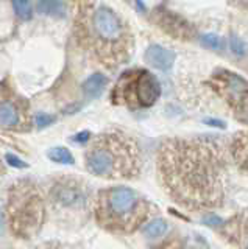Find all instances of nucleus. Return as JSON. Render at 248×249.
Returning a JSON list of instances; mask_svg holds the SVG:
<instances>
[{
    "instance_id": "412c9836",
    "label": "nucleus",
    "mask_w": 248,
    "mask_h": 249,
    "mask_svg": "<svg viewBox=\"0 0 248 249\" xmlns=\"http://www.w3.org/2000/svg\"><path fill=\"white\" fill-rule=\"evenodd\" d=\"M5 159H6V162L10 163L11 167H16V168H27V162H24L22 159H19L18 156H14V154H6L5 156Z\"/></svg>"
},
{
    "instance_id": "39448f33",
    "label": "nucleus",
    "mask_w": 248,
    "mask_h": 249,
    "mask_svg": "<svg viewBox=\"0 0 248 249\" xmlns=\"http://www.w3.org/2000/svg\"><path fill=\"white\" fill-rule=\"evenodd\" d=\"M5 216L11 233L19 240L39 235L47 216V195L32 178H19L6 192Z\"/></svg>"
},
{
    "instance_id": "a211bd4d",
    "label": "nucleus",
    "mask_w": 248,
    "mask_h": 249,
    "mask_svg": "<svg viewBox=\"0 0 248 249\" xmlns=\"http://www.w3.org/2000/svg\"><path fill=\"white\" fill-rule=\"evenodd\" d=\"M13 8L16 14L19 16L20 19L24 20H30L33 18V6L27 0H14L13 2Z\"/></svg>"
},
{
    "instance_id": "9d476101",
    "label": "nucleus",
    "mask_w": 248,
    "mask_h": 249,
    "mask_svg": "<svg viewBox=\"0 0 248 249\" xmlns=\"http://www.w3.org/2000/svg\"><path fill=\"white\" fill-rule=\"evenodd\" d=\"M153 19L158 23V27L162 28L167 35H170L180 41H189L195 35V28L192 23L186 20L183 16L176 14L172 10H167L164 6H159L153 13Z\"/></svg>"
},
{
    "instance_id": "393cba45",
    "label": "nucleus",
    "mask_w": 248,
    "mask_h": 249,
    "mask_svg": "<svg viewBox=\"0 0 248 249\" xmlns=\"http://www.w3.org/2000/svg\"><path fill=\"white\" fill-rule=\"evenodd\" d=\"M3 223H5V213H3L2 204H0V233H2V231H3Z\"/></svg>"
},
{
    "instance_id": "4468645a",
    "label": "nucleus",
    "mask_w": 248,
    "mask_h": 249,
    "mask_svg": "<svg viewBox=\"0 0 248 249\" xmlns=\"http://www.w3.org/2000/svg\"><path fill=\"white\" fill-rule=\"evenodd\" d=\"M108 83H110V80H108V76L103 75V73L97 72L94 75H91L88 80L83 83L84 95H86L88 98H97L108 86Z\"/></svg>"
},
{
    "instance_id": "20e7f679",
    "label": "nucleus",
    "mask_w": 248,
    "mask_h": 249,
    "mask_svg": "<svg viewBox=\"0 0 248 249\" xmlns=\"http://www.w3.org/2000/svg\"><path fill=\"white\" fill-rule=\"evenodd\" d=\"M158 207L139 192L123 185L105 187L95 192L92 213L106 232L130 235L152 221Z\"/></svg>"
},
{
    "instance_id": "6ab92c4d",
    "label": "nucleus",
    "mask_w": 248,
    "mask_h": 249,
    "mask_svg": "<svg viewBox=\"0 0 248 249\" xmlns=\"http://www.w3.org/2000/svg\"><path fill=\"white\" fill-rule=\"evenodd\" d=\"M201 42H203L206 47L212 50H220L223 47V42H222V37L217 36V35H205L201 37Z\"/></svg>"
},
{
    "instance_id": "9b49d317",
    "label": "nucleus",
    "mask_w": 248,
    "mask_h": 249,
    "mask_svg": "<svg viewBox=\"0 0 248 249\" xmlns=\"http://www.w3.org/2000/svg\"><path fill=\"white\" fill-rule=\"evenodd\" d=\"M220 235L237 249H248V207L237 210L220 223Z\"/></svg>"
},
{
    "instance_id": "f8f14e48",
    "label": "nucleus",
    "mask_w": 248,
    "mask_h": 249,
    "mask_svg": "<svg viewBox=\"0 0 248 249\" xmlns=\"http://www.w3.org/2000/svg\"><path fill=\"white\" fill-rule=\"evenodd\" d=\"M229 158L242 173L248 175V129L237 131L229 140Z\"/></svg>"
},
{
    "instance_id": "423d86ee",
    "label": "nucleus",
    "mask_w": 248,
    "mask_h": 249,
    "mask_svg": "<svg viewBox=\"0 0 248 249\" xmlns=\"http://www.w3.org/2000/svg\"><path fill=\"white\" fill-rule=\"evenodd\" d=\"M92 199H94V193L83 178L69 173H58L50 179L47 201L52 210L61 220L71 221V218L92 210Z\"/></svg>"
},
{
    "instance_id": "6e6552de",
    "label": "nucleus",
    "mask_w": 248,
    "mask_h": 249,
    "mask_svg": "<svg viewBox=\"0 0 248 249\" xmlns=\"http://www.w3.org/2000/svg\"><path fill=\"white\" fill-rule=\"evenodd\" d=\"M35 117L25 97L13 86L10 78L0 81V128L11 132H27L33 128Z\"/></svg>"
},
{
    "instance_id": "1a4fd4ad",
    "label": "nucleus",
    "mask_w": 248,
    "mask_h": 249,
    "mask_svg": "<svg viewBox=\"0 0 248 249\" xmlns=\"http://www.w3.org/2000/svg\"><path fill=\"white\" fill-rule=\"evenodd\" d=\"M209 86L227 103L236 117L248 123V81L227 69H217L209 78Z\"/></svg>"
},
{
    "instance_id": "f03ea898",
    "label": "nucleus",
    "mask_w": 248,
    "mask_h": 249,
    "mask_svg": "<svg viewBox=\"0 0 248 249\" xmlns=\"http://www.w3.org/2000/svg\"><path fill=\"white\" fill-rule=\"evenodd\" d=\"M74 42L92 64L115 70L134 52V35L128 20L102 2L74 3Z\"/></svg>"
},
{
    "instance_id": "b1692460",
    "label": "nucleus",
    "mask_w": 248,
    "mask_h": 249,
    "mask_svg": "<svg viewBox=\"0 0 248 249\" xmlns=\"http://www.w3.org/2000/svg\"><path fill=\"white\" fill-rule=\"evenodd\" d=\"M91 139V132L89 131H83V132H78V134H75L72 137L74 142H78V143H83V142H88Z\"/></svg>"
},
{
    "instance_id": "ddd939ff",
    "label": "nucleus",
    "mask_w": 248,
    "mask_h": 249,
    "mask_svg": "<svg viewBox=\"0 0 248 249\" xmlns=\"http://www.w3.org/2000/svg\"><path fill=\"white\" fill-rule=\"evenodd\" d=\"M145 62L158 70H169L175 62V53L158 44H152L145 50Z\"/></svg>"
},
{
    "instance_id": "dca6fc26",
    "label": "nucleus",
    "mask_w": 248,
    "mask_h": 249,
    "mask_svg": "<svg viewBox=\"0 0 248 249\" xmlns=\"http://www.w3.org/2000/svg\"><path fill=\"white\" fill-rule=\"evenodd\" d=\"M167 229H169V223L164 218H153L152 221H149L144 226L142 232L149 238H159L167 232Z\"/></svg>"
},
{
    "instance_id": "2eb2a0df",
    "label": "nucleus",
    "mask_w": 248,
    "mask_h": 249,
    "mask_svg": "<svg viewBox=\"0 0 248 249\" xmlns=\"http://www.w3.org/2000/svg\"><path fill=\"white\" fill-rule=\"evenodd\" d=\"M38 11L45 16H53V18H64L67 11V5L59 0H49V2H39L36 5Z\"/></svg>"
},
{
    "instance_id": "f257e3e1",
    "label": "nucleus",
    "mask_w": 248,
    "mask_h": 249,
    "mask_svg": "<svg viewBox=\"0 0 248 249\" xmlns=\"http://www.w3.org/2000/svg\"><path fill=\"white\" fill-rule=\"evenodd\" d=\"M156 167L167 196L191 212L219 209L227 201L229 142L217 136L162 140Z\"/></svg>"
},
{
    "instance_id": "aec40b11",
    "label": "nucleus",
    "mask_w": 248,
    "mask_h": 249,
    "mask_svg": "<svg viewBox=\"0 0 248 249\" xmlns=\"http://www.w3.org/2000/svg\"><path fill=\"white\" fill-rule=\"evenodd\" d=\"M55 122V117L53 115H50V114H44V112H41V114H38L36 117H35V124L38 128H47V126H50V124Z\"/></svg>"
},
{
    "instance_id": "0eeeda50",
    "label": "nucleus",
    "mask_w": 248,
    "mask_h": 249,
    "mask_svg": "<svg viewBox=\"0 0 248 249\" xmlns=\"http://www.w3.org/2000/svg\"><path fill=\"white\" fill-rule=\"evenodd\" d=\"M161 97L158 78L145 69H130L123 72L111 92L113 105L128 107L130 111L152 107Z\"/></svg>"
},
{
    "instance_id": "4be33fe9",
    "label": "nucleus",
    "mask_w": 248,
    "mask_h": 249,
    "mask_svg": "<svg viewBox=\"0 0 248 249\" xmlns=\"http://www.w3.org/2000/svg\"><path fill=\"white\" fill-rule=\"evenodd\" d=\"M231 49H232V52H234L236 54H244L245 53V44L240 41L239 37L232 36L231 37Z\"/></svg>"
},
{
    "instance_id": "5701e85b",
    "label": "nucleus",
    "mask_w": 248,
    "mask_h": 249,
    "mask_svg": "<svg viewBox=\"0 0 248 249\" xmlns=\"http://www.w3.org/2000/svg\"><path fill=\"white\" fill-rule=\"evenodd\" d=\"M35 249H67L64 245H61L59 241H44V243L38 245Z\"/></svg>"
},
{
    "instance_id": "7ed1b4c3",
    "label": "nucleus",
    "mask_w": 248,
    "mask_h": 249,
    "mask_svg": "<svg viewBox=\"0 0 248 249\" xmlns=\"http://www.w3.org/2000/svg\"><path fill=\"white\" fill-rule=\"evenodd\" d=\"M84 165L91 175L106 181H131L142 170L141 145L125 131H103L88 145Z\"/></svg>"
},
{
    "instance_id": "a878e982",
    "label": "nucleus",
    "mask_w": 248,
    "mask_h": 249,
    "mask_svg": "<svg viewBox=\"0 0 248 249\" xmlns=\"http://www.w3.org/2000/svg\"><path fill=\"white\" fill-rule=\"evenodd\" d=\"M3 175H5V165H3L2 158H0V178H2Z\"/></svg>"
},
{
    "instance_id": "f3484780",
    "label": "nucleus",
    "mask_w": 248,
    "mask_h": 249,
    "mask_svg": "<svg viewBox=\"0 0 248 249\" xmlns=\"http://www.w3.org/2000/svg\"><path fill=\"white\" fill-rule=\"evenodd\" d=\"M47 158L52 162H57V163H64V165H74L75 159L72 153L67 150L66 146H55V148H50L49 153H47Z\"/></svg>"
}]
</instances>
